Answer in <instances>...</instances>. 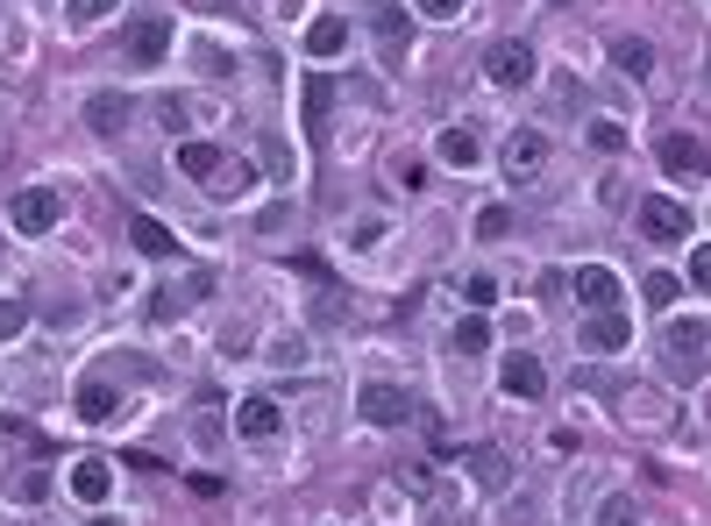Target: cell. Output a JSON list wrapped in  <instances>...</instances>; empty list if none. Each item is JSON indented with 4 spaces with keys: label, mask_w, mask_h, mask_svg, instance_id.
Returning a JSON list of instances; mask_svg holds the SVG:
<instances>
[{
    "label": "cell",
    "mask_w": 711,
    "mask_h": 526,
    "mask_svg": "<svg viewBox=\"0 0 711 526\" xmlns=\"http://www.w3.org/2000/svg\"><path fill=\"white\" fill-rule=\"evenodd\" d=\"M356 413L370 419V427H406V419H413V392H406V384H391V378H370L356 392Z\"/></svg>",
    "instance_id": "6da1fadb"
},
{
    "label": "cell",
    "mask_w": 711,
    "mask_h": 526,
    "mask_svg": "<svg viewBox=\"0 0 711 526\" xmlns=\"http://www.w3.org/2000/svg\"><path fill=\"white\" fill-rule=\"evenodd\" d=\"M641 235H647V243H684V235H690V206L669 200V192L641 200Z\"/></svg>",
    "instance_id": "7a4b0ae2"
},
{
    "label": "cell",
    "mask_w": 711,
    "mask_h": 526,
    "mask_svg": "<svg viewBox=\"0 0 711 526\" xmlns=\"http://www.w3.org/2000/svg\"><path fill=\"white\" fill-rule=\"evenodd\" d=\"M498 392L534 405L541 392H548V370H541V363H534V356H526V349H512V356H498Z\"/></svg>",
    "instance_id": "3957f363"
},
{
    "label": "cell",
    "mask_w": 711,
    "mask_h": 526,
    "mask_svg": "<svg viewBox=\"0 0 711 526\" xmlns=\"http://www.w3.org/2000/svg\"><path fill=\"white\" fill-rule=\"evenodd\" d=\"M662 171L669 178H711V149L698 143V135H662Z\"/></svg>",
    "instance_id": "277c9868"
},
{
    "label": "cell",
    "mask_w": 711,
    "mask_h": 526,
    "mask_svg": "<svg viewBox=\"0 0 711 526\" xmlns=\"http://www.w3.org/2000/svg\"><path fill=\"white\" fill-rule=\"evenodd\" d=\"M484 71H491L498 86H526V79H534V51H526L520 36H506V43L484 51Z\"/></svg>",
    "instance_id": "5b68a950"
},
{
    "label": "cell",
    "mask_w": 711,
    "mask_h": 526,
    "mask_svg": "<svg viewBox=\"0 0 711 526\" xmlns=\"http://www.w3.org/2000/svg\"><path fill=\"white\" fill-rule=\"evenodd\" d=\"M8 221H14V235H51V228H57V200H51L43 186H29V192H14Z\"/></svg>",
    "instance_id": "8992f818"
},
{
    "label": "cell",
    "mask_w": 711,
    "mask_h": 526,
    "mask_svg": "<svg viewBox=\"0 0 711 526\" xmlns=\"http://www.w3.org/2000/svg\"><path fill=\"white\" fill-rule=\"evenodd\" d=\"M541 164H548V135H541V128H520L506 143V171L526 186V178H541Z\"/></svg>",
    "instance_id": "52a82bcc"
},
{
    "label": "cell",
    "mask_w": 711,
    "mask_h": 526,
    "mask_svg": "<svg viewBox=\"0 0 711 526\" xmlns=\"http://www.w3.org/2000/svg\"><path fill=\"white\" fill-rule=\"evenodd\" d=\"M626 342H633V321H626V313H591V321H584V349H598V356H619V349H626Z\"/></svg>",
    "instance_id": "ba28073f"
},
{
    "label": "cell",
    "mask_w": 711,
    "mask_h": 526,
    "mask_svg": "<svg viewBox=\"0 0 711 526\" xmlns=\"http://www.w3.org/2000/svg\"><path fill=\"white\" fill-rule=\"evenodd\" d=\"M108 491H114V470L100 456H79V462H71V499H79V505H108Z\"/></svg>",
    "instance_id": "9c48e42d"
},
{
    "label": "cell",
    "mask_w": 711,
    "mask_h": 526,
    "mask_svg": "<svg viewBox=\"0 0 711 526\" xmlns=\"http://www.w3.org/2000/svg\"><path fill=\"white\" fill-rule=\"evenodd\" d=\"M299 43H307V57H321V65H327V57L349 51V22H342V14H313Z\"/></svg>",
    "instance_id": "30bf717a"
},
{
    "label": "cell",
    "mask_w": 711,
    "mask_h": 526,
    "mask_svg": "<svg viewBox=\"0 0 711 526\" xmlns=\"http://www.w3.org/2000/svg\"><path fill=\"white\" fill-rule=\"evenodd\" d=\"M164 51H171V22H164V14H143V22L129 29V57L135 65H157Z\"/></svg>",
    "instance_id": "8fae6325"
},
{
    "label": "cell",
    "mask_w": 711,
    "mask_h": 526,
    "mask_svg": "<svg viewBox=\"0 0 711 526\" xmlns=\"http://www.w3.org/2000/svg\"><path fill=\"white\" fill-rule=\"evenodd\" d=\"M86 128L93 135H129V93H86Z\"/></svg>",
    "instance_id": "7c38bea8"
},
{
    "label": "cell",
    "mask_w": 711,
    "mask_h": 526,
    "mask_svg": "<svg viewBox=\"0 0 711 526\" xmlns=\"http://www.w3.org/2000/svg\"><path fill=\"white\" fill-rule=\"evenodd\" d=\"M577 306H591V313H612L619 306V278L604 264H584L577 270Z\"/></svg>",
    "instance_id": "4fadbf2b"
},
{
    "label": "cell",
    "mask_w": 711,
    "mask_h": 526,
    "mask_svg": "<svg viewBox=\"0 0 711 526\" xmlns=\"http://www.w3.org/2000/svg\"><path fill=\"white\" fill-rule=\"evenodd\" d=\"M235 434L242 441H270V434H278V399H242L235 405Z\"/></svg>",
    "instance_id": "5bb4252c"
},
{
    "label": "cell",
    "mask_w": 711,
    "mask_h": 526,
    "mask_svg": "<svg viewBox=\"0 0 711 526\" xmlns=\"http://www.w3.org/2000/svg\"><path fill=\"white\" fill-rule=\"evenodd\" d=\"M299 100H307V143H327V114H335V86H327V79H307V86H299Z\"/></svg>",
    "instance_id": "9a60e30c"
},
{
    "label": "cell",
    "mask_w": 711,
    "mask_h": 526,
    "mask_svg": "<svg viewBox=\"0 0 711 526\" xmlns=\"http://www.w3.org/2000/svg\"><path fill=\"white\" fill-rule=\"evenodd\" d=\"M129 243L143 249V257H178V235L164 228V221H149V214H129Z\"/></svg>",
    "instance_id": "2e32d148"
},
{
    "label": "cell",
    "mask_w": 711,
    "mask_h": 526,
    "mask_svg": "<svg viewBox=\"0 0 711 526\" xmlns=\"http://www.w3.org/2000/svg\"><path fill=\"white\" fill-rule=\"evenodd\" d=\"M171 164H178L186 178H221V149H214V143H200V135H186V143L171 149Z\"/></svg>",
    "instance_id": "e0dca14e"
},
{
    "label": "cell",
    "mask_w": 711,
    "mask_h": 526,
    "mask_svg": "<svg viewBox=\"0 0 711 526\" xmlns=\"http://www.w3.org/2000/svg\"><path fill=\"white\" fill-rule=\"evenodd\" d=\"M711 349V321H669V356L676 363H698Z\"/></svg>",
    "instance_id": "ac0fdd59"
},
{
    "label": "cell",
    "mask_w": 711,
    "mask_h": 526,
    "mask_svg": "<svg viewBox=\"0 0 711 526\" xmlns=\"http://www.w3.org/2000/svg\"><path fill=\"white\" fill-rule=\"evenodd\" d=\"M470 477H477V491H506L512 484L506 448H470Z\"/></svg>",
    "instance_id": "d6986e66"
},
{
    "label": "cell",
    "mask_w": 711,
    "mask_h": 526,
    "mask_svg": "<svg viewBox=\"0 0 711 526\" xmlns=\"http://www.w3.org/2000/svg\"><path fill=\"white\" fill-rule=\"evenodd\" d=\"M612 65L626 71V79H647V71H655V51H647L641 36H612Z\"/></svg>",
    "instance_id": "ffe728a7"
},
{
    "label": "cell",
    "mask_w": 711,
    "mask_h": 526,
    "mask_svg": "<svg viewBox=\"0 0 711 526\" xmlns=\"http://www.w3.org/2000/svg\"><path fill=\"white\" fill-rule=\"evenodd\" d=\"M434 149H442V164H456V171H477V157H484L470 128H442V143H434Z\"/></svg>",
    "instance_id": "44dd1931"
},
{
    "label": "cell",
    "mask_w": 711,
    "mask_h": 526,
    "mask_svg": "<svg viewBox=\"0 0 711 526\" xmlns=\"http://www.w3.org/2000/svg\"><path fill=\"white\" fill-rule=\"evenodd\" d=\"M114 405H121L114 384H79V413L86 419H114Z\"/></svg>",
    "instance_id": "7402d4cb"
},
{
    "label": "cell",
    "mask_w": 711,
    "mask_h": 526,
    "mask_svg": "<svg viewBox=\"0 0 711 526\" xmlns=\"http://www.w3.org/2000/svg\"><path fill=\"white\" fill-rule=\"evenodd\" d=\"M377 36H385V57L399 65V57H406V14L399 8H377Z\"/></svg>",
    "instance_id": "603a6c76"
},
{
    "label": "cell",
    "mask_w": 711,
    "mask_h": 526,
    "mask_svg": "<svg viewBox=\"0 0 711 526\" xmlns=\"http://www.w3.org/2000/svg\"><path fill=\"white\" fill-rule=\"evenodd\" d=\"M676 292H684V284H676V278H669V270H647V284H641V299H647V306H655V313H669V306H676Z\"/></svg>",
    "instance_id": "cb8c5ba5"
},
{
    "label": "cell",
    "mask_w": 711,
    "mask_h": 526,
    "mask_svg": "<svg viewBox=\"0 0 711 526\" xmlns=\"http://www.w3.org/2000/svg\"><path fill=\"white\" fill-rule=\"evenodd\" d=\"M598 526H641V505H633L626 491H612V499L598 505Z\"/></svg>",
    "instance_id": "d4e9b609"
},
{
    "label": "cell",
    "mask_w": 711,
    "mask_h": 526,
    "mask_svg": "<svg viewBox=\"0 0 711 526\" xmlns=\"http://www.w3.org/2000/svg\"><path fill=\"white\" fill-rule=\"evenodd\" d=\"M456 349H463V356L491 349V321H456Z\"/></svg>",
    "instance_id": "484cf974"
},
{
    "label": "cell",
    "mask_w": 711,
    "mask_h": 526,
    "mask_svg": "<svg viewBox=\"0 0 711 526\" xmlns=\"http://www.w3.org/2000/svg\"><path fill=\"white\" fill-rule=\"evenodd\" d=\"M114 8H121V0H65V14H71V22H108Z\"/></svg>",
    "instance_id": "4316f807"
},
{
    "label": "cell",
    "mask_w": 711,
    "mask_h": 526,
    "mask_svg": "<svg viewBox=\"0 0 711 526\" xmlns=\"http://www.w3.org/2000/svg\"><path fill=\"white\" fill-rule=\"evenodd\" d=\"M22 327H29V306L22 299H0V342H14Z\"/></svg>",
    "instance_id": "83f0119b"
},
{
    "label": "cell",
    "mask_w": 711,
    "mask_h": 526,
    "mask_svg": "<svg viewBox=\"0 0 711 526\" xmlns=\"http://www.w3.org/2000/svg\"><path fill=\"white\" fill-rule=\"evenodd\" d=\"M506 228H512V214H506V206H484V214H477V235H484V243H498Z\"/></svg>",
    "instance_id": "f1b7e54d"
},
{
    "label": "cell",
    "mask_w": 711,
    "mask_h": 526,
    "mask_svg": "<svg viewBox=\"0 0 711 526\" xmlns=\"http://www.w3.org/2000/svg\"><path fill=\"white\" fill-rule=\"evenodd\" d=\"M14 499H22V505H43V499H51V477H43V470H29L22 484H14Z\"/></svg>",
    "instance_id": "f546056e"
},
{
    "label": "cell",
    "mask_w": 711,
    "mask_h": 526,
    "mask_svg": "<svg viewBox=\"0 0 711 526\" xmlns=\"http://www.w3.org/2000/svg\"><path fill=\"white\" fill-rule=\"evenodd\" d=\"M591 149H626V128L619 122H591Z\"/></svg>",
    "instance_id": "4dcf8cb0"
},
{
    "label": "cell",
    "mask_w": 711,
    "mask_h": 526,
    "mask_svg": "<svg viewBox=\"0 0 711 526\" xmlns=\"http://www.w3.org/2000/svg\"><path fill=\"white\" fill-rule=\"evenodd\" d=\"M292 270H307V278H321V284L335 278V270H327V257H313V249H299V257H292Z\"/></svg>",
    "instance_id": "1f68e13d"
},
{
    "label": "cell",
    "mask_w": 711,
    "mask_h": 526,
    "mask_svg": "<svg viewBox=\"0 0 711 526\" xmlns=\"http://www.w3.org/2000/svg\"><path fill=\"white\" fill-rule=\"evenodd\" d=\"M463 299H470V306H491L498 284H491V278H470V284H463Z\"/></svg>",
    "instance_id": "d6a6232c"
},
{
    "label": "cell",
    "mask_w": 711,
    "mask_h": 526,
    "mask_svg": "<svg viewBox=\"0 0 711 526\" xmlns=\"http://www.w3.org/2000/svg\"><path fill=\"white\" fill-rule=\"evenodd\" d=\"M186 491H192V499H221V477L200 470V477H186Z\"/></svg>",
    "instance_id": "836d02e7"
},
{
    "label": "cell",
    "mask_w": 711,
    "mask_h": 526,
    "mask_svg": "<svg viewBox=\"0 0 711 526\" xmlns=\"http://www.w3.org/2000/svg\"><path fill=\"white\" fill-rule=\"evenodd\" d=\"M420 14H434V22H448V14H463V0H420Z\"/></svg>",
    "instance_id": "e575fe53"
},
{
    "label": "cell",
    "mask_w": 711,
    "mask_h": 526,
    "mask_svg": "<svg viewBox=\"0 0 711 526\" xmlns=\"http://www.w3.org/2000/svg\"><path fill=\"white\" fill-rule=\"evenodd\" d=\"M690 278L711 284V243H698V257H690Z\"/></svg>",
    "instance_id": "d590c367"
},
{
    "label": "cell",
    "mask_w": 711,
    "mask_h": 526,
    "mask_svg": "<svg viewBox=\"0 0 711 526\" xmlns=\"http://www.w3.org/2000/svg\"><path fill=\"white\" fill-rule=\"evenodd\" d=\"M704 86H711V57H704Z\"/></svg>",
    "instance_id": "8d00e7d4"
},
{
    "label": "cell",
    "mask_w": 711,
    "mask_h": 526,
    "mask_svg": "<svg viewBox=\"0 0 711 526\" xmlns=\"http://www.w3.org/2000/svg\"><path fill=\"white\" fill-rule=\"evenodd\" d=\"M555 8H563V0H555Z\"/></svg>",
    "instance_id": "74e56055"
}]
</instances>
